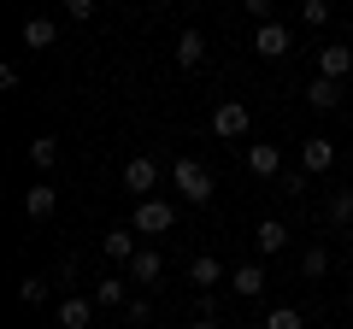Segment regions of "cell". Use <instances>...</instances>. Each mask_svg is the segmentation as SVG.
<instances>
[{
  "instance_id": "cell-14",
  "label": "cell",
  "mask_w": 353,
  "mask_h": 329,
  "mask_svg": "<svg viewBox=\"0 0 353 329\" xmlns=\"http://www.w3.org/2000/svg\"><path fill=\"white\" fill-rule=\"evenodd\" d=\"M101 253L112 259V265H130V259H136V229H106V235H101Z\"/></svg>"
},
{
  "instance_id": "cell-30",
  "label": "cell",
  "mask_w": 353,
  "mask_h": 329,
  "mask_svg": "<svg viewBox=\"0 0 353 329\" xmlns=\"http://www.w3.org/2000/svg\"><path fill=\"white\" fill-rule=\"evenodd\" d=\"M189 329H224V323H218V317H194Z\"/></svg>"
},
{
  "instance_id": "cell-4",
  "label": "cell",
  "mask_w": 353,
  "mask_h": 329,
  "mask_svg": "<svg viewBox=\"0 0 353 329\" xmlns=\"http://www.w3.org/2000/svg\"><path fill=\"white\" fill-rule=\"evenodd\" d=\"M153 182H159V164H153L148 153H130V159H124V189L136 194V200H148Z\"/></svg>"
},
{
  "instance_id": "cell-18",
  "label": "cell",
  "mask_w": 353,
  "mask_h": 329,
  "mask_svg": "<svg viewBox=\"0 0 353 329\" xmlns=\"http://www.w3.org/2000/svg\"><path fill=\"white\" fill-rule=\"evenodd\" d=\"M130 277H136V282H159V277H165V259L153 253V247H136V259H130Z\"/></svg>"
},
{
  "instance_id": "cell-25",
  "label": "cell",
  "mask_w": 353,
  "mask_h": 329,
  "mask_svg": "<svg viewBox=\"0 0 353 329\" xmlns=\"http://www.w3.org/2000/svg\"><path fill=\"white\" fill-rule=\"evenodd\" d=\"M18 300H24V306H41V300H48V277H24V282H18Z\"/></svg>"
},
{
  "instance_id": "cell-3",
  "label": "cell",
  "mask_w": 353,
  "mask_h": 329,
  "mask_svg": "<svg viewBox=\"0 0 353 329\" xmlns=\"http://www.w3.org/2000/svg\"><path fill=\"white\" fill-rule=\"evenodd\" d=\"M248 129H253V112H248L241 100H218V106H212V136H218V141H241Z\"/></svg>"
},
{
  "instance_id": "cell-29",
  "label": "cell",
  "mask_w": 353,
  "mask_h": 329,
  "mask_svg": "<svg viewBox=\"0 0 353 329\" xmlns=\"http://www.w3.org/2000/svg\"><path fill=\"white\" fill-rule=\"evenodd\" d=\"M241 6H248V12H253V18H259V24H265V18H271V6H277V0H241Z\"/></svg>"
},
{
  "instance_id": "cell-16",
  "label": "cell",
  "mask_w": 353,
  "mask_h": 329,
  "mask_svg": "<svg viewBox=\"0 0 353 329\" xmlns=\"http://www.w3.org/2000/svg\"><path fill=\"white\" fill-rule=\"evenodd\" d=\"M18 36H24V47H36V53H41V47H53V36H59V24L36 12V18H24V30H18Z\"/></svg>"
},
{
  "instance_id": "cell-5",
  "label": "cell",
  "mask_w": 353,
  "mask_h": 329,
  "mask_svg": "<svg viewBox=\"0 0 353 329\" xmlns=\"http://www.w3.org/2000/svg\"><path fill=\"white\" fill-rule=\"evenodd\" d=\"M94 306H101L94 294H65L59 300V329H88L94 323Z\"/></svg>"
},
{
  "instance_id": "cell-20",
  "label": "cell",
  "mask_w": 353,
  "mask_h": 329,
  "mask_svg": "<svg viewBox=\"0 0 353 329\" xmlns=\"http://www.w3.org/2000/svg\"><path fill=\"white\" fill-rule=\"evenodd\" d=\"M30 164H36V171H53V164H59V141L36 136V141H30Z\"/></svg>"
},
{
  "instance_id": "cell-24",
  "label": "cell",
  "mask_w": 353,
  "mask_h": 329,
  "mask_svg": "<svg viewBox=\"0 0 353 329\" xmlns=\"http://www.w3.org/2000/svg\"><path fill=\"white\" fill-rule=\"evenodd\" d=\"M324 270H330V253L324 247H306L301 253V277H324Z\"/></svg>"
},
{
  "instance_id": "cell-19",
  "label": "cell",
  "mask_w": 353,
  "mask_h": 329,
  "mask_svg": "<svg viewBox=\"0 0 353 329\" xmlns=\"http://www.w3.org/2000/svg\"><path fill=\"white\" fill-rule=\"evenodd\" d=\"M324 217H330V224H336V229H347V224H353V189H336V194H330Z\"/></svg>"
},
{
  "instance_id": "cell-1",
  "label": "cell",
  "mask_w": 353,
  "mask_h": 329,
  "mask_svg": "<svg viewBox=\"0 0 353 329\" xmlns=\"http://www.w3.org/2000/svg\"><path fill=\"white\" fill-rule=\"evenodd\" d=\"M171 177H176V194H183L189 206H206V200H212V171H206L201 159H176Z\"/></svg>"
},
{
  "instance_id": "cell-6",
  "label": "cell",
  "mask_w": 353,
  "mask_h": 329,
  "mask_svg": "<svg viewBox=\"0 0 353 329\" xmlns=\"http://www.w3.org/2000/svg\"><path fill=\"white\" fill-rule=\"evenodd\" d=\"M253 53H259V59H283V53H289V30H283L277 18H265V24L253 30Z\"/></svg>"
},
{
  "instance_id": "cell-22",
  "label": "cell",
  "mask_w": 353,
  "mask_h": 329,
  "mask_svg": "<svg viewBox=\"0 0 353 329\" xmlns=\"http://www.w3.org/2000/svg\"><path fill=\"white\" fill-rule=\"evenodd\" d=\"M265 329H306V323H301V312H294V306H271Z\"/></svg>"
},
{
  "instance_id": "cell-15",
  "label": "cell",
  "mask_w": 353,
  "mask_h": 329,
  "mask_svg": "<svg viewBox=\"0 0 353 329\" xmlns=\"http://www.w3.org/2000/svg\"><path fill=\"white\" fill-rule=\"evenodd\" d=\"M318 71H324V76H347V71H353V47H347V41L318 47Z\"/></svg>"
},
{
  "instance_id": "cell-2",
  "label": "cell",
  "mask_w": 353,
  "mask_h": 329,
  "mask_svg": "<svg viewBox=\"0 0 353 329\" xmlns=\"http://www.w3.org/2000/svg\"><path fill=\"white\" fill-rule=\"evenodd\" d=\"M130 229H136V235H165V229H176V206L148 194V200L136 206V217H130Z\"/></svg>"
},
{
  "instance_id": "cell-26",
  "label": "cell",
  "mask_w": 353,
  "mask_h": 329,
  "mask_svg": "<svg viewBox=\"0 0 353 329\" xmlns=\"http://www.w3.org/2000/svg\"><path fill=\"white\" fill-rule=\"evenodd\" d=\"M124 323H130V329H148V323H153V306H148V300H124Z\"/></svg>"
},
{
  "instance_id": "cell-17",
  "label": "cell",
  "mask_w": 353,
  "mask_h": 329,
  "mask_svg": "<svg viewBox=\"0 0 353 329\" xmlns=\"http://www.w3.org/2000/svg\"><path fill=\"white\" fill-rule=\"evenodd\" d=\"M201 59H206V36H201V30H183V36H176V65L194 71Z\"/></svg>"
},
{
  "instance_id": "cell-31",
  "label": "cell",
  "mask_w": 353,
  "mask_h": 329,
  "mask_svg": "<svg viewBox=\"0 0 353 329\" xmlns=\"http://www.w3.org/2000/svg\"><path fill=\"white\" fill-rule=\"evenodd\" d=\"M347 312H353V300H347Z\"/></svg>"
},
{
  "instance_id": "cell-23",
  "label": "cell",
  "mask_w": 353,
  "mask_h": 329,
  "mask_svg": "<svg viewBox=\"0 0 353 329\" xmlns=\"http://www.w3.org/2000/svg\"><path fill=\"white\" fill-rule=\"evenodd\" d=\"M277 194H283V200H301V194H306V171H283V177H277Z\"/></svg>"
},
{
  "instance_id": "cell-10",
  "label": "cell",
  "mask_w": 353,
  "mask_h": 329,
  "mask_svg": "<svg viewBox=\"0 0 353 329\" xmlns=\"http://www.w3.org/2000/svg\"><path fill=\"white\" fill-rule=\"evenodd\" d=\"M248 171L253 177H283V147L277 141H253L248 147Z\"/></svg>"
},
{
  "instance_id": "cell-7",
  "label": "cell",
  "mask_w": 353,
  "mask_h": 329,
  "mask_svg": "<svg viewBox=\"0 0 353 329\" xmlns=\"http://www.w3.org/2000/svg\"><path fill=\"white\" fill-rule=\"evenodd\" d=\"M306 106H312V112H336V106H341V76L318 71L312 83H306Z\"/></svg>"
},
{
  "instance_id": "cell-9",
  "label": "cell",
  "mask_w": 353,
  "mask_h": 329,
  "mask_svg": "<svg viewBox=\"0 0 353 329\" xmlns=\"http://www.w3.org/2000/svg\"><path fill=\"white\" fill-rule=\"evenodd\" d=\"M253 247H259V259H277L283 247H289V224H283V217H265V224L253 229Z\"/></svg>"
},
{
  "instance_id": "cell-21",
  "label": "cell",
  "mask_w": 353,
  "mask_h": 329,
  "mask_svg": "<svg viewBox=\"0 0 353 329\" xmlns=\"http://www.w3.org/2000/svg\"><path fill=\"white\" fill-rule=\"evenodd\" d=\"M94 300H101V306H124V300H130V294H124V277H101V282H94Z\"/></svg>"
},
{
  "instance_id": "cell-27",
  "label": "cell",
  "mask_w": 353,
  "mask_h": 329,
  "mask_svg": "<svg viewBox=\"0 0 353 329\" xmlns=\"http://www.w3.org/2000/svg\"><path fill=\"white\" fill-rule=\"evenodd\" d=\"M301 18H306V24H330V0H301Z\"/></svg>"
},
{
  "instance_id": "cell-11",
  "label": "cell",
  "mask_w": 353,
  "mask_h": 329,
  "mask_svg": "<svg viewBox=\"0 0 353 329\" xmlns=\"http://www.w3.org/2000/svg\"><path fill=\"white\" fill-rule=\"evenodd\" d=\"M330 164H336V147H330L324 136H312V141H301V171H306V177H324Z\"/></svg>"
},
{
  "instance_id": "cell-28",
  "label": "cell",
  "mask_w": 353,
  "mask_h": 329,
  "mask_svg": "<svg viewBox=\"0 0 353 329\" xmlns=\"http://www.w3.org/2000/svg\"><path fill=\"white\" fill-rule=\"evenodd\" d=\"M65 18H71V24H88V18H94V0H65Z\"/></svg>"
},
{
  "instance_id": "cell-8",
  "label": "cell",
  "mask_w": 353,
  "mask_h": 329,
  "mask_svg": "<svg viewBox=\"0 0 353 329\" xmlns=\"http://www.w3.org/2000/svg\"><path fill=\"white\" fill-rule=\"evenodd\" d=\"M53 212H59V189H53V182H36V189H24V217L48 224Z\"/></svg>"
},
{
  "instance_id": "cell-12",
  "label": "cell",
  "mask_w": 353,
  "mask_h": 329,
  "mask_svg": "<svg viewBox=\"0 0 353 329\" xmlns=\"http://www.w3.org/2000/svg\"><path fill=\"white\" fill-rule=\"evenodd\" d=\"M230 288H236L241 300H259V294H265V265H259V259L236 265V270H230Z\"/></svg>"
},
{
  "instance_id": "cell-13",
  "label": "cell",
  "mask_w": 353,
  "mask_h": 329,
  "mask_svg": "<svg viewBox=\"0 0 353 329\" xmlns=\"http://www.w3.org/2000/svg\"><path fill=\"white\" fill-rule=\"evenodd\" d=\"M189 282H194V294H201V288H218V282H224V259L194 253V259H189Z\"/></svg>"
}]
</instances>
